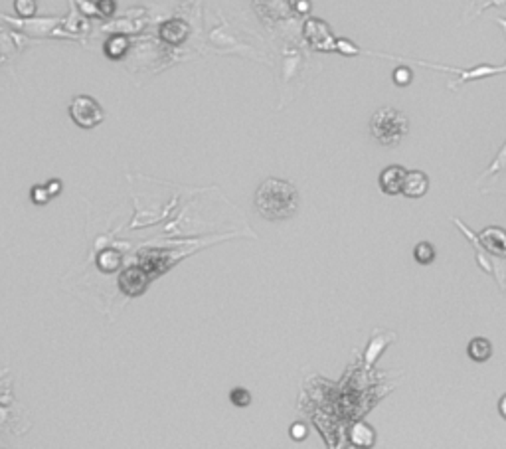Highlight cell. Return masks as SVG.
Segmentation results:
<instances>
[{"label": "cell", "mask_w": 506, "mask_h": 449, "mask_svg": "<svg viewBox=\"0 0 506 449\" xmlns=\"http://www.w3.org/2000/svg\"><path fill=\"white\" fill-rule=\"evenodd\" d=\"M405 174H407V171H405L403 166H400V164L386 166V169L380 173V188H382V192L390 196L402 194Z\"/></svg>", "instance_id": "5b68a950"}, {"label": "cell", "mask_w": 506, "mask_h": 449, "mask_svg": "<svg viewBox=\"0 0 506 449\" xmlns=\"http://www.w3.org/2000/svg\"><path fill=\"white\" fill-rule=\"evenodd\" d=\"M350 439L358 448H370L376 441V432L370 426H366V424H356L350 429Z\"/></svg>", "instance_id": "9c48e42d"}, {"label": "cell", "mask_w": 506, "mask_h": 449, "mask_svg": "<svg viewBox=\"0 0 506 449\" xmlns=\"http://www.w3.org/2000/svg\"><path fill=\"white\" fill-rule=\"evenodd\" d=\"M14 10L22 18H32L38 10V4L36 0H14Z\"/></svg>", "instance_id": "7c38bea8"}, {"label": "cell", "mask_w": 506, "mask_h": 449, "mask_svg": "<svg viewBox=\"0 0 506 449\" xmlns=\"http://www.w3.org/2000/svg\"><path fill=\"white\" fill-rule=\"evenodd\" d=\"M291 436H293L295 439H303L305 436H307V427L303 426V424H295L293 429H291Z\"/></svg>", "instance_id": "d6986e66"}, {"label": "cell", "mask_w": 506, "mask_h": 449, "mask_svg": "<svg viewBox=\"0 0 506 449\" xmlns=\"http://www.w3.org/2000/svg\"><path fill=\"white\" fill-rule=\"evenodd\" d=\"M186 34H188V26L185 22H180V20H171V22L162 24V40H166L171 44H180L186 38Z\"/></svg>", "instance_id": "ba28073f"}, {"label": "cell", "mask_w": 506, "mask_h": 449, "mask_svg": "<svg viewBox=\"0 0 506 449\" xmlns=\"http://www.w3.org/2000/svg\"><path fill=\"white\" fill-rule=\"evenodd\" d=\"M336 52H340V54H345V56H356V54H360V50H358L352 42H348V40H336Z\"/></svg>", "instance_id": "2e32d148"}, {"label": "cell", "mask_w": 506, "mask_h": 449, "mask_svg": "<svg viewBox=\"0 0 506 449\" xmlns=\"http://www.w3.org/2000/svg\"><path fill=\"white\" fill-rule=\"evenodd\" d=\"M498 412H500V415L506 420V394L500 398V402H498Z\"/></svg>", "instance_id": "44dd1931"}, {"label": "cell", "mask_w": 506, "mask_h": 449, "mask_svg": "<svg viewBox=\"0 0 506 449\" xmlns=\"http://www.w3.org/2000/svg\"><path fill=\"white\" fill-rule=\"evenodd\" d=\"M255 210L265 220H287L299 208L297 188L281 178H267L255 192Z\"/></svg>", "instance_id": "6da1fadb"}, {"label": "cell", "mask_w": 506, "mask_h": 449, "mask_svg": "<svg viewBox=\"0 0 506 449\" xmlns=\"http://www.w3.org/2000/svg\"><path fill=\"white\" fill-rule=\"evenodd\" d=\"M429 190V178L421 171H407L405 180H403L402 194L407 198H421Z\"/></svg>", "instance_id": "8992f818"}, {"label": "cell", "mask_w": 506, "mask_h": 449, "mask_svg": "<svg viewBox=\"0 0 506 449\" xmlns=\"http://www.w3.org/2000/svg\"><path fill=\"white\" fill-rule=\"evenodd\" d=\"M414 257L417 264L429 265L433 259H435V248H433L429 242H419L415 245Z\"/></svg>", "instance_id": "30bf717a"}, {"label": "cell", "mask_w": 506, "mask_h": 449, "mask_svg": "<svg viewBox=\"0 0 506 449\" xmlns=\"http://www.w3.org/2000/svg\"><path fill=\"white\" fill-rule=\"evenodd\" d=\"M127 50V40L123 36H113L107 44H105V52L109 58H121Z\"/></svg>", "instance_id": "8fae6325"}, {"label": "cell", "mask_w": 506, "mask_h": 449, "mask_svg": "<svg viewBox=\"0 0 506 449\" xmlns=\"http://www.w3.org/2000/svg\"><path fill=\"white\" fill-rule=\"evenodd\" d=\"M99 265H101V269L113 271L119 265V255L113 250H107V252H103V255H99Z\"/></svg>", "instance_id": "5bb4252c"}, {"label": "cell", "mask_w": 506, "mask_h": 449, "mask_svg": "<svg viewBox=\"0 0 506 449\" xmlns=\"http://www.w3.org/2000/svg\"><path fill=\"white\" fill-rule=\"evenodd\" d=\"M410 131V119L393 107L378 109L370 121L372 137L382 145H398Z\"/></svg>", "instance_id": "7a4b0ae2"}, {"label": "cell", "mask_w": 506, "mask_h": 449, "mask_svg": "<svg viewBox=\"0 0 506 449\" xmlns=\"http://www.w3.org/2000/svg\"><path fill=\"white\" fill-rule=\"evenodd\" d=\"M414 80V73H412V69L405 68V66H400V68L393 69V83L396 85H400V87H405V85H410Z\"/></svg>", "instance_id": "4fadbf2b"}, {"label": "cell", "mask_w": 506, "mask_h": 449, "mask_svg": "<svg viewBox=\"0 0 506 449\" xmlns=\"http://www.w3.org/2000/svg\"><path fill=\"white\" fill-rule=\"evenodd\" d=\"M46 188H48V192H50V196L59 194V190H62V183H59V180H50Z\"/></svg>", "instance_id": "ffe728a7"}, {"label": "cell", "mask_w": 506, "mask_h": 449, "mask_svg": "<svg viewBox=\"0 0 506 449\" xmlns=\"http://www.w3.org/2000/svg\"><path fill=\"white\" fill-rule=\"evenodd\" d=\"M69 117L73 119V123L78 127L93 129L99 123H103L105 111L99 101L93 99L92 95H78L69 105Z\"/></svg>", "instance_id": "3957f363"}, {"label": "cell", "mask_w": 506, "mask_h": 449, "mask_svg": "<svg viewBox=\"0 0 506 449\" xmlns=\"http://www.w3.org/2000/svg\"><path fill=\"white\" fill-rule=\"evenodd\" d=\"M230 398H231V402L236 404V406H240V408H243V406H247V404L252 402L250 392L243 390V388H236V390H231Z\"/></svg>", "instance_id": "9a60e30c"}, {"label": "cell", "mask_w": 506, "mask_h": 449, "mask_svg": "<svg viewBox=\"0 0 506 449\" xmlns=\"http://www.w3.org/2000/svg\"><path fill=\"white\" fill-rule=\"evenodd\" d=\"M305 38L309 40V44L321 52H336V40L333 32L328 28V24H324L319 18H311L305 24Z\"/></svg>", "instance_id": "277c9868"}, {"label": "cell", "mask_w": 506, "mask_h": 449, "mask_svg": "<svg viewBox=\"0 0 506 449\" xmlns=\"http://www.w3.org/2000/svg\"><path fill=\"white\" fill-rule=\"evenodd\" d=\"M50 198H52V196L48 192L46 186H34V188H32V200H34L36 204H46Z\"/></svg>", "instance_id": "e0dca14e"}, {"label": "cell", "mask_w": 506, "mask_h": 449, "mask_svg": "<svg viewBox=\"0 0 506 449\" xmlns=\"http://www.w3.org/2000/svg\"><path fill=\"white\" fill-rule=\"evenodd\" d=\"M115 0H97V8L103 16H111L115 12Z\"/></svg>", "instance_id": "ac0fdd59"}, {"label": "cell", "mask_w": 506, "mask_h": 449, "mask_svg": "<svg viewBox=\"0 0 506 449\" xmlns=\"http://www.w3.org/2000/svg\"><path fill=\"white\" fill-rule=\"evenodd\" d=\"M467 355L475 362H486L489 358L493 357V345H491V341H486L483 336H477L467 346Z\"/></svg>", "instance_id": "52a82bcc"}]
</instances>
